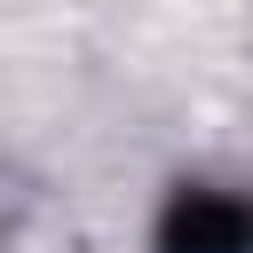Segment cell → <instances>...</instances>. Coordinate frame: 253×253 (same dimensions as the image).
<instances>
[{
    "mask_svg": "<svg viewBox=\"0 0 253 253\" xmlns=\"http://www.w3.org/2000/svg\"><path fill=\"white\" fill-rule=\"evenodd\" d=\"M166 253H253V206L190 190L166 213Z\"/></svg>",
    "mask_w": 253,
    "mask_h": 253,
    "instance_id": "6da1fadb",
    "label": "cell"
}]
</instances>
